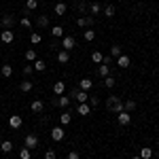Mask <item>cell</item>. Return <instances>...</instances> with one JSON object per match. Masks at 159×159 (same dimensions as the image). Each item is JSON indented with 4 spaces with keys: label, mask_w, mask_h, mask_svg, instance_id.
Returning <instances> with one entry per match:
<instances>
[{
    "label": "cell",
    "mask_w": 159,
    "mask_h": 159,
    "mask_svg": "<svg viewBox=\"0 0 159 159\" xmlns=\"http://www.w3.org/2000/svg\"><path fill=\"white\" fill-rule=\"evenodd\" d=\"M106 110L108 112H121L123 110V100L119 96H108L106 98Z\"/></svg>",
    "instance_id": "obj_1"
},
{
    "label": "cell",
    "mask_w": 159,
    "mask_h": 159,
    "mask_svg": "<svg viewBox=\"0 0 159 159\" xmlns=\"http://www.w3.org/2000/svg\"><path fill=\"white\" fill-rule=\"evenodd\" d=\"M15 24H17V19H15L13 13H4V15L0 17V30H13Z\"/></svg>",
    "instance_id": "obj_2"
},
{
    "label": "cell",
    "mask_w": 159,
    "mask_h": 159,
    "mask_svg": "<svg viewBox=\"0 0 159 159\" xmlns=\"http://www.w3.org/2000/svg\"><path fill=\"white\" fill-rule=\"evenodd\" d=\"M74 45H76V40H74V36H70V34H64V36H61L60 47H61L64 51H72V49H74Z\"/></svg>",
    "instance_id": "obj_3"
},
{
    "label": "cell",
    "mask_w": 159,
    "mask_h": 159,
    "mask_svg": "<svg viewBox=\"0 0 159 159\" xmlns=\"http://www.w3.org/2000/svg\"><path fill=\"white\" fill-rule=\"evenodd\" d=\"M24 147L30 148V151H32V148H36V147H38V136H36V134H28V136L24 138Z\"/></svg>",
    "instance_id": "obj_4"
},
{
    "label": "cell",
    "mask_w": 159,
    "mask_h": 159,
    "mask_svg": "<svg viewBox=\"0 0 159 159\" xmlns=\"http://www.w3.org/2000/svg\"><path fill=\"white\" fill-rule=\"evenodd\" d=\"M53 106H61V108H70V98L68 96H57V98L51 100Z\"/></svg>",
    "instance_id": "obj_5"
},
{
    "label": "cell",
    "mask_w": 159,
    "mask_h": 159,
    "mask_svg": "<svg viewBox=\"0 0 159 159\" xmlns=\"http://www.w3.org/2000/svg\"><path fill=\"white\" fill-rule=\"evenodd\" d=\"M117 121H119V125H129L132 123V112H127V110H121V112H117Z\"/></svg>",
    "instance_id": "obj_6"
},
{
    "label": "cell",
    "mask_w": 159,
    "mask_h": 159,
    "mask_svg": "<svg viewBox=\"0 0 159 159\" xmlns=\"http://www.w3.org/2000/svg\"><path fill=\"white\" fill-rule=\"evenodd\" d=\"M96 24V21H93V17H89V15H81V17H79V19H76V25H79V28H91V25Z\"/></svg>",
    "instance_id": "obj_7"
},
{
    "label": "cell",
    "mask_w": 159,
    "mask_h": 159,
    "mask_svg": "<svg viewBox=\"0 0 159 159\" xmlns=\"http://www.w3.org/2000/svg\"><path fill=\"white\" fill-rule=\"evenodd\" d=\"M64 136H66V132H64V127H61V125H57V127H51V140L61 142V140H64Z\"/></svg>",
    "instance_id": "obj_8"
},
{
    "label": "cell",
    "mask_w": 159,
    "mask_h": 159,
    "mask_svg": "<svg viewBox=\"0 0 159 159\" xmlns=\"http://www.w3.org/2000/svg\"><path fill=\"white\" fill-rule=\"evenodd\" d=\"M0 40L4 45H11L13 40H15V32L13 30H0Z\"/></svg>",
    "instance_id": "obj_9"
},
{
    "label": "cell",
    "mask_w": 159,
    "mask_h": 159,
    "mask_svg": "<svg viewBox=\"0 0 159 159\" xmlns=\"http://www.w3.org/2000/svg\"><path fill=\"white\" fill-rule=\"evenodd\" d=\"M21 125H24V119H21L19 115H11V117H9V127H11V129H19Z\"/></svg>",
    "instance_id": "obj_10"
},
{
    "label": "cell",
    "mask_w": 159,
    "mask_h": 159,
    "mask_svg": "<svg viewBox=\"0 0 159 159\" xmlns=\"http://www.w3.org/2000/svg\"><path fill=\"white\" fill-rule=\"evenodd\" d=\"M53 13H55L57 17H64V15L68 13V4H66V2H57L55 9H53Z\"/></svg>",
    "instance_id": "obj_11"
},
{
    "label": "cell",
    "mask_w": 159,
    "mask_h": 159,
    "mask_svg": "<svg viewBox=\"0 0 159 159\" xmlns=\"http://www.w3.org/2000/svg\"><path fill=\"white\" fill-rule=\"evenodd\" d=\"M30 110L36 112V115H40V112L45 110V102H43V100H34V102L30 104Z\"/></svg>",
    "instance_id": "obj_12"
},
{
    "label": "cell",
    "mask_w": 159,
    "mask_h": 159,
    "mask_svg": "<svg viewBox=\"0 0 159 159\" xmlns=\"http://www.w3.org/2000/svg\"><path fill=\"white\" fill-rule=\"evenodd\" d=\"M91 87H93V81H91V79H81V81H79V89H81V91H89Z\"/></svg>",
    "instance_id": "obj_13"
},
{
    "label": "cell",
    "mask_w": 159,
    "mask_h": 159,
    "mask_svg": "<svg viewBox=\"0 0 159 159\" xmlns=\"http://www.w3.org/2000/svg\"><path fill=\"white\" fill-rule=\"evenodd\" d=\"M64 91H66V83H64V81L53 83V93H55V96H64Z\"/></svg>",
    "instance_id": "obj_14"
},
{
    "label": "cell",
    "mask_w": 159,
    "mask_h": 159,
    "mask_svg": "<svg viewBox=\"0 0 159 159\" xmlns=\"http://www.w3.org/2000/svg\"><path fill=\"white\" fill-rule=\"evenodd\" d=\"M129 64H132V60H129L127 55H119V57H117V66H119V68H129Z\"/></svg>",
    "instance_id": "obj_15"
},
{
    "label": "cell",
    "mask_w": 159,
    "mask_h": 159,
    "mask_svg": "<svg viewBox=\"0 0 159 159\" xmlns=\"http://www.w3.org/2000/svg\"><path fill=\"white\" fill-rule=\"evenodd\" d=\"M76 112H79V115H81V117H87V115H89V112H91V106H89V104H79V106H76Z\"/></svg>",
    "instance_id": "obj_16"
},
{
    "label": "cell",
    "mask_w": 159,
    "mask_h": 159,
    "mask_svg": "<svg viewBox=\"0 0 159 159\" xmlns=\"http://www.w3.org/2000/svg\"><path fill=\"white\" fill-rule=\"evenodd\" d=\"M0 74H2L4 79H9V76L13 74V66L11 64H2V66H0Z\"/></svg>",
    "instance_id": "obj_17"
},
{
    "label": "cell",
    "mask_w": 159,
    "mask_h": 159,
    "mask_svg": "<svg viewBox=\"0 0 159 159\" xmlns=\"http://www.w3.org/2000/svg\"><path fill=\"white\" fill-rule=\"evenodd\" d=\"M70 121H72V115H70V108H68V110H64V112L60 115V123L61 125H68Z\"/></svg>",
    "instance_id": "obj_18"
},
{
    "label": "cell",
    "mask_w": 159,
    "mask_h": 159,
    "mask_svg": "<svg viewBox=\"0 0 159 159\" xmlns=\"http://www.w3.org/2000/svg\"><path fill=\"white\" fill-rule=\"evenodd\" d=\"M115 13H117L115 4H106V7L102 9V15H104V17H115Z\"/></svg>",
    "instance_id": "obj_19"
},
{
    "label": "cell",
    "mask_w": 159,
    "mask_h": 159,
    "mask_svg": "<svg viewBox=\"0 0 159 159\" xmlns=\"http://www.w3.org/2000/svg\"><path fill=\"white\" fill-rule=\"evenodd\" d=\"M57 61H60V64H68V61H70V51L61 49L60 53H57Z\"/></svg>",
    "instance_id": "obj_20"
},
{
    "label": "cell",
    "mask_w": 159,
    "mask_h": 159,
    "mask_svg": "<svg viewBox=\"0 0 159 159\" xmlns=\"http://www.w3.org/2000/svg\"><path fill=\"white\" fill-rule=\"evenodd\" d=\"M98 74L102 76V79L110 76V66H106V64H100V66H98Z\"/></svg>",
    "instance_id": "obj_21"
},
{
    "label": "cell",
    "mask_w": 159,
    "mask_h": 159,
    "mask_svg": "<svg viewBox=\"0 0 159 159\" xmlns=\"http://www.w3.org/2000/svg\"><path fill=\"white\" fill-rule=\"evenodd\" d=\"M36 25H38V28H43V30H45V28H49V17H47V15H38Z\"/></svg>",
    "instance_id": "obj_22"
},
{
    "label": "cell",
    "mask_w": 159,
    "mask_h": 159,
    "mask_svg": "<svg viewBox=\"0 0 159 159\" xmlns=\"http://www.w3.org/2000/svg\"><path fill=\"white\" fill-rule=\"evenodd\" d=\"M119 55H123V47H119V45H112V47H110V57H112V60H117Z\"/></svg>",
    "instance_id": "obj_23"
},
{
    "label": "cell",
    "mask_w": 159,
    "mask_h": 159,
    "mask_svg": "<svg viewBox=\"0 0 159 159\" xmlns=\"http://www.w3.org/2000/svg\"><path fill=\"white\" fill-rule=\"evenodd\" d=\"M13 148L15 147H13L11 140H2V142H0V151H2V153H11Z\"/></svg>",
    "instance_id": "obj_24"
},
{
    "label": "cell",
    "mask_w": 159,
    "mask_h": 159,
    "mask_svg": "<svg viewBox=\"0 0 159 159\" xmlns=\"http://www.w3.org/2000/svg\"><path fill=\"white\" fill-rule=\"evenodd\" d=\"M19 89H21L24 93H28V91L34 89V83H32V81H21V83H19Z\"/></svg>",
    "instance_id": "obj_25"
},
{
    "label": "cell",
    "mask_w": 159,
    "mask_h": 159,
    "mask_svg": "<svg viewBox=\"0 0 159 159\" xmlns=\"http://www.w3.org/2000/svg\"><path fill=\"white\" fill-rule=\"evenodd\" d=\"M140 159H151L153 157V148H148V147H142L140 148V155H138Z\"/></svg>",
    "instance_id": "obj_26"
},
{
    "label": "cell",
    "mask_w": 159,
    "mask_h": 159,
    "mask_svg": "<svg viewBox=\"0 0 159 159\" xmlns=\"http://www.w3.org/2000/svg\"><path fill=\"white\" fill-rule=\"evenodd\" d=\"M51 36L61 38L64 36V28H61V25H51Z\"/></svg>",
    "instance_id": "obj_27"
},
{
    "label": "cell",
    "mask_w": 159,
    "mask_h": 159,
    "mask_svg": "<svg viewBox=\"0 0 159 159\" xmlns=\"http://www.w3.org/2000/svg\"><path fill=\"white\" fill-rule=\"evenodd\" d=\"M83 38H85L87 43H93V40H96V32L87 28V30H83Z\"/></svg>",
    "instance_id": "obj_28"
},
{
    "label": "cell",
    "mask_w": 159,
    "mask_h": 159,
    "mask_svg": "<svg viewBox=\"0 0 159 159\" xmlns=\"http://www.w3.org/2000/svg\"><path fill=\"white\" fill-rule=\"evenodd\" d=\"M123 110H127V112L136 110V100H123Z\"/></svg>",
    "instance_id": "obj_29"
},
{
    "label": "cell",
    "mask_w": 159,
    "mask_h": 159,
    "mask_svg": "<svg viewBox=\"0 0 159 159\" xmlns=\"http://www.w3.org/2000/svg\"><path fill=\"white\" fill-rule=\"evenodd\" d=\"M89 13H91V15H100V13H102V4H100V2H91V4H89Z\"/></svg>",
    "instance_id": "obj_30"
},
{
    "label": "cell",
    "mask_w": 159,
    "mask_h": 159,
    "mask_svg": "<svg viewBox=\"0 0 159 159\" xmlns=\"http://www.w3.org/2000/svg\"><path fill=\"white\" fill-rule=\"evenodd\" d=\"M34 70H36V72H45V70H47V61L36 60L34 61Z\"/></svg>",
    "instance_id": "obj_31"
},
{
    "label": "cell",
    "mask_w": 159,
    "mask_h": 159,
    "mask_svg": "<svg viewBox=\"0 0 159 159\" xmlns=\"http://www.w3.org/2000/svg\"><path fill=\"white\" fill-rule=\"evenodd\" d=\"M25 60H28V61H36L38 60L36 49H28V51H25Z\"/></svg>",
    "instance_id": "obj_32"
},
{
    "label": "cell",
    "mask_w": 159,
    "mask_h": 159,
    "mask_svg": "<svg viewBox=\"0 0 159 159\" xmlns=\"http://www.w3.org/2000/svg\"><path fill=\"white\" fill-rule=\"evenodd\" d=\"M102 60H104L102 51H93V53H91V61H93V64H102Z\"/></svg>",
    "instance_id": "obj_33"
},
{
    "label": "cell",
    "mask_w": 159,
    "mask_h": 159,
    "mask_svg": "<svg viewBox=\"0 0 159 159\" xmlns=\"http://www.w3.org/2000/svg\"><path fill=\"white\" fill-rule=\"evenodd\" d=\"M117 85V79H115V76H112V74H110V76H106V79H104V87H108V89H112V87Z\"/></svg>",
    "instance_id": "obj_34"
},
{
    "label": "cell",
    "mask_w": 159,
    "mask_h": 159,
    "mask_svg": "<svg viewBox=\"0 0 159 159\" xmlns=\"http://www.w3.org/2000/svg\"><path fill=\"white\" fill-rule=\"evenodd\" d=\"M25 9H28V11H36L38 9V0H25Z\"/></svg>",
    "instance_id": "obj_35"
},
{
    "label": "cell",
    "mask_w": 159,
    "mask_h": 159,
    "mask_svg": "<svg viewBox=\"0 0 159 159\" xmlns=\"http://www.w3.org/2000/svg\"><path fill=\"white\" fill-rule=\"evenodd\" d=\"M19 159H32V151L24 147L21 151H19Z\"/></svg>",
    "instance_id": "obj_36"
},
{
    "label": "cell",
    "mask_w": 159,
    "mask_h": 159,
    "mask_svg": "<svg viewBox=\"0 0 159 159\" xmlns=\"http://www.w3.org/2000/svg\"><path fill=\"white\" fill-rule=\"evenodd\" d=\"M87 104H89L91 108H98V106H100V98H96V96H89V100H87Z\"/></svg>",
    "instance_id": "obj_37"
},
{
    "label": "cell",
    "mask_w": 159,
    "mask_h": 159,
    "mask_svg": "<svg viewBox=\"0 0 159 159\" xmlns=\"http://www.w3.org/2000/svg\"><path fill=\"white\" fill-rule=\"evenodd\" d=\"M40 40H43V36H40L38 32H32V34H30V43H32V45H38Z\"/></svg>",
    "instance_id": "obj_38"
},
{
    "label": "cell",
    "mask_w": 159,
    "mask_h": 159,
    "mask_svg": "<svg viewBox=\"0 0 159 159\" xmlns=\"http://www.w3.org/2000/svg\"><path fill=\"white\" fill-rule=\"evenodd\" d=\"M19 24L24 25V28H32V21H30V17H28V15H24V17L19 19Z\"/></svg>",
    "instance_id": "obj_39"
},
{
    "label": "cell",
    "mask_w": 159,
    "mask_h": 159,
    "mask_svg": "<svg viewBox=\"0 0 159 159\" xmlns=\"http://www.w3.org/2000/svg\"><path fill=\"white\" fill-rule=\"evenodd\" d=\"M32 72H34V66H32V64H25V66H24V74H25V76H30Z\"/></svg>",
    "instance_id": "obj_40"
},
{
    "label": "cell",
    "mask_w": 159,
    "mask_h": 159,
    "mask_svg": "<svg viewBox=\"0 0 159 159\" xmlns=\"http://www.w3.org/2000/svg\"><path fill=\"white\" fill-rule=\"evenodd\" d=\"M76 9H79V13H87V11H89V7H87L85 2H79V4H76Z\"/></svg>",
    "instance_id": "obj_41"
},
{
    "label": "cell",
    "mask_w": 159,
    "mask_h": 159,
    "mask_svg": "<svg viewBox=\"0 0 159 159\" xmlns=\"http://www.w3.org/2000/svg\"><path fill=\"white\" fill-rule=\"evenodd\" d=\"M55 157H57V155H55V151H53V148H49V151L45 153V159H55Z\"/></svg>",
    "instance_id": "obj_42"
},
{
    "label": "cell",
    "mask_w": 159,
    "mask_h": 159,
    "mask_svg": "<svg viewBox=\"0 0 159 159\" xmlns=\"http://www.w3.org/2000/svg\"><path fill=\"white\" fill-rule=\"evenodd\" d=\"M66 159H81V157H79V153H76V151H70V153L66 155Z\"/></svg>",
    "instance_id": "obj_43"
},
{
    "label": "cell",
    "mask_w": 159,
    "mask_h": 159,
    "mask_svg": "<svg viewBox=\"0 0 159 159\" xmlns=\"http://www.w3.org/2000/svg\"><path fill=\"white\" fill-rule=\"evenodd\" d=\"M112 57H110V55H104V60H102V64H106V66H110V64H112Z\"/></svg>",
    "instance_id": "obj_44"
},
{
    "label": "cell",
    "mask_w": 159,
    "mask_h": 159,
    "mask_svg": "<svg viewBox=\"0 0 159 159\" xmlns=\"http://www.w3.org/2000/svg\"><path fill=\"white\" fill-rule=\"evenodd\" d=\"M132 159H140V157H138V155H134V157H132Z\"/></svg>",
    "instance_id": "obj_45"
},
{
    "label": "cell",
    "mask_w": 159,
    "mask_h": 159,
    "mask_svg": "<svg viewBox=\"0 0 159 159\" xmlns=\"http://www.w3.org/2000/svg\"><path fill=\"white\" fill-rule=\"evenodd\" d=\"M151 159H159V157H155V155H153V157H151Z\"/></svg>",
    "instance_id": "obj_46"
}]
</instances>
